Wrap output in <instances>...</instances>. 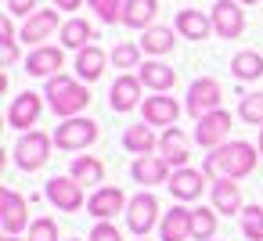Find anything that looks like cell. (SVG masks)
I'll return each mask as SVG.
<instances>
[{"mask_svg":"<svg viewBox=\"0 0 263 241\" xmlns=\"http://www.w3.org/2000/svg\"><path fill=\"white\" fill-rule=\"evenodd\" d=\"M36 11V0H8V15L15 18H29Z\"/></svg>","mask_w":263,"mask_h":241,"instance_id":"38","label":"cell"},{"mask_svg":"<svg viewBox=\"0 0 263 241\" xmlns=\"http://www.w3.org/2000/svg\"><path fill=\"white\" fill-rule=\"evenodd\" d=\"M90 241H123V234H119V227H116V223L98 219V227L90 230Z\"/></svg>","mask_w":263,"mask_h":241,"instance_id":"37","label":"cell"},{"mask_svg":"<svg viewBox=\"0 0 263 241\" xmlns=\"http://www.w3.org/2000/svg\"><path fill=\"white\" fill-rule=\"evenodd\" d=\"M80 4H83V0H54V8H58V11H76Z\"/></svg>","mask_w":263,"mask_h":241,"instance_id":"40","label":"cell"},{"mask_svg":"<svg viewBox=\"0 0 263 241\" xmlns=\"http://www.w3.org/2000/svg\"><path fill=\"white\" fill-rule=\"evenodd\" d=\"M220 101H223V94H220V83L213 79V76H202V79H195L191 87H187V115L198 123L202 115H209V112H216L220 108Z\"/></svg>","mask_w":263,"mask_h":241,"instance_id":"5","label":"cell"},{"mask_svg":"<svg viewBox=\"0 0 263 241\" xmlns=\"http://www.w3.org/2000/svg\"><path fill=\"white\" fill-rule=\"evenodd\" d=\"M141 76H116L112 90H108V105L112 112H134L141 108Z\"/></svg>","mask_w":263,"mask_h":241,"instance_id":"16","label":"cell"},{"mask_svg":"<svg viewBox=\"0 0 263 241\" xmlns=\"http://www.w3.org/2000/svg\"><path fill=\"white\" fill-rule=\"evenodd\" d=\"M47 202L58 209V212H80L83 209V184H76L72 176H51L47 187H44Z\"/></svg>","mask_w":263,"mask_h":241,"instance_id":"7","label":"cell"},{"mask_svg":"<svg viewBox=\"0 0 263 241\" xmlns=\"http://www.w3.org/2000/svg\"><path fill=\"white\" fill-rule=\"evenodd\" d=\"M0 47H4V65H15V58H18V44H15V40H0Z\"/></svg>","mask_w":263,"mask_h":241,"instance_id":"39","label":"cell"},{"mask_svg":"<svg viewBox=\"0 0 263 241\" xmlns=\"http://www.w3.org/2000/svg\"><path fill=\"white\" fill-rule=\"evenodd\" d=\"M177 33L184 40H205L213 33V18L195 8H184V11H177Z\"/></svg>","mask_w":263,"mask_h":241,"instance_id":"23","label":"cell"},{"mask_svg":"<svg viewBox=\"0 0 263 241\" xmlns=\"http://www.w3.org/2000/svg\"><path fill=\"white\" fill-rule=\"evenodd\" d=\"M209 18H213V33L220 40H238L245 33V11H241V4H234V0H216Z\"/></svg>","mask_w":263,"mask_h":241,"instance_id":"8","label":"cell"},{"mask_svg":"<svg viewBox=\"0 0 263 241\" xmlns=\"http://www.w3.org/2000/svg\"><path fill=\"white\" fill-rule=\"evenodd\" d=\"M155 223H162V219H159V198H155L152 191L134 194L130 205H126V227H130L137 237H148V230H152Z\"/></svg>","mask_w":263,"mask_h":241,"instance_id":"6","label":"cell"},{"mask_svg":"<svg viewBox=\"0 0 263 241\" xmlns=\"http://www.w3.org/2000/svg\"><path fill=\"white\" fill-rule=\"evenodd\" d=\"M173 29H166V26H152V29H144V36H141V51L144 54H170L173 51Z\"/></svg>","mask_w":263,"mask_h":241,"instance_id":"30","label":"cell"},{"mask_svg":"<svg viewBox=\"0 0 263 241\" xmlns=\"http://www.w3.org/2000/svg\"><path fill=\"white\" fill-rule=\"evenodd\" d=\"M40 112H44V97L33 94V90H26V94H18V97L11 101V108H8V126H11V130H29V126H36Z\"/></svg>","mask_w":263,"mask_h":241,"instance_id":"13","label":"cell"},{"mask_svg":"<svg viewBox=\"0 0 263 241\" xmlns=\"http://www.w3.org/2000/svg\"><path fill=\"white\" fill-rule=\"evenodd\" d=\"M126 205H130V198H126L119 187H98V191L87 198V212H90L94 219H112L116 212H126Z\"/></svg>","mask_w":263,"mask_h":241,"instance_id":"14","label":"cell"},{"mask_svg":"<svg viewBox=\"0 0 263 241\" xmlns=\"http://www.w3.org/2000/svg\"><path fill=\"white\" fill-rule=\"evenodd\" d=\"M259 155H263V130H259Z\"/></svg>","mask_w":263,"mask_h":241,"instance_id":"42","label":"cell"},{"mask_svg":"<svg viewBox=\"0 0 263 241\" xmlns=\"http://www.w3.org/2000/svg\"><path fill=\"white\" fill-rule=\"evenodd\" d=\"M137 76H141V83H144L148 90H155V94H166V90L177 87V69L166 65V62H144V65L137 69Z\"/></svg>","mask_w":263,"mask_h":241,"instance_id":"22","label":"cell"},{"mask_svg":"<svg viewBox=\"0 0 263 241\" xmlns=\"http://www.w3.org/2000/svg\"><path fill=\"white\" fill-rule=\"evenodd\" d=\"M51 144H54V137H47V133H40V130L22 133V137H18V144H15V166H18V169H26V173L44 169V166H47V158H51Z\"/></svg>","mask_w":263,"mask_h":241,"instance_id":"3","label":"cell"},{"mask_svg":"<svg viewBox=\"0 0 263 241\" xmlns=\"http://www.w3.org/2000/svg\"><path fill=\"white\" fill-rule=\"evenodd\" d=\"M155 15H159V0H130L126 15H123V26H130V29H152Z\"/></svg>","mask_w":263,"mask_h":241,"instance_id":"26","label":"cell"},{"mask_svg":"<svg viewBox=\"0 0 263 241\" xmlns=\"http://www.w3.org/2000/svg\"><path fill=\"white\" fill-rule=\"evenodd\" d=\"M4 241H18V234H8V237H4Z\"/></svg>","mask_w":263,"mask_h":241,"instance_id":"41","label":"cell"},{"mask_svg":"<svg viewBox=\"0 0 263 241\" xmlns=\"http://www.w3.org/2000/svg\"><path fill=\"white\" fill-rule=\"evenodd\" d=\"M231 72H234V79H241V83L259 79V76H263V54H259V51H238V54L231 58Z\"/></svg>","mask_w":263,"mask_h":241,"instance_id":"29","label":"cell"},{"mask_svg":"<svg viewBox=\"0 0 263 241\" xmlns=\"http://www.w3.org/2000/svg\"><path fill=\"white\" fill-rule=\"evenodd\" d=\"M241 4H259V0H241Z\"/></svg>","mask_w":263,"mask_h":241,"instance_id":"43","label":"cell"},{"mask_svg":"<svg viewBox=\"0 0 263 241\" xmlns=\"http://www.w3.org/2000/svg\"><path fill=\"white\" fill-rule=\"evenodd\" d=\"M105 62H108V54H105L98 44H90V47H83V51L76 54V76L87 79V83H94V79H101Z\"/></svg>","mask_w":263,"mask_h":241,"instance_id":"24","label":"cell"},{"mask_svg":"<svg viewBox=\"0 0 263 241\" xmlns=\"http://www.w3.org/2000/svg\"><path fill=\"white\" fill-rule=\"evenodd\" d=\"M0 223L8 234H18L29 227V202L11 187H4V194H0Z\"/></svg>","mask_w":263,"mask_h":241,"instance_id":"11","label":"cell"},{"mask_svg":"<svg viewBox=\"0 0 263 241\" xmlns=\"http://www.w3.org/2000/svg\"><path fill=\"white\" fill-rule=\"evenodd\" d=\"M227 133H231V112H223V108H216V112H209L195 123V140L209 151L227 144Z\"/></svg>","mask_w":263,"mask_h":241,"instance_id":"9","label":"cell"},{"mask_svg":"<svg viewBox=\"0 0 263 241\" xmlns=\"http://www.w3.org/2000/svg\"><path fill=\"white\" fill-rule=\"evenodd\" d=\"M159 151H162V158H166L173 169H184L187 158H191V148H187V137H184L180 126H166V130H162V137H159Z\"/></svg>","mask_w":263,"mask_h":241,"instance_id":"19","label":"cell"},{"mask_svg":"<svg viewBox=\"0 0 263 241\" xmlns=\"http://www.w3.org/2000/svg\"><path fill=\"white\" fill-rule=\"evenodd\" d=\"M238 223H241V234L249 241H263V205H245Z\"/></svg>","mask_w":263,"mask_h":241,"instance_id":"32","label":"cell"},{"mask_svg":"<svg viewBox=\"0 0 263 241\" xmlns=\"http://www.w3.org/2000/svg\"><path fill=\"white\" fill-rule=\"evenodd\" d=\"M141 241H148V237H141Z\"/></svg>","mask_w":263,"mask_h":241,"instance_id":"44","label":"cell"},{"mask_svg":"<svg viewBox=\"0 0 263 241\" xmlns=\"http://www.w3.org/2000/svg\"><path fill=\"white\" fill-rule=\"evenodd\" d=\"M205 184H213L202 169H191V166H184V169H173V176H170V194L177 198V202H195V198H202V191H205Z\"/></svg>","mask_w":263,"mask_h":241,"instance_id":"10","label":"cell"},{"mask_svg":"<svg viewBox=\"0 0 263 241\" xmlns=\"http://www.w3.org/2000/svg\"><path fill=\"white\" fill-rule=\"evenodd\" d=\"M216 237V209H191V241Z\"/></svg>","mask_w":263,"mask_h":241,"instance_id":"31","label":"cell"},{"mask_svg":"<svg viewBox=\"0 0 263 241\" xmlns=\"http://www.w3.org/2000/svg\"><path fill=\"white\" fill-rule=\"evenodd\" d=\"M256 148L249 144V140H227V144H220V148H213L209 155H205V162H202V173L209 176V180H220V176H227V180H241V176H249L252 169H256Z\"/></svg>","mask_w":263,"mask_h":241,"instance_id":"1","label":"cell"},{"mask_svg":"<svg viewBox=\"0 0 263 241\" xmlns=\"http://www.w3.org/2000/svg\"><path fill=\"white\" fill-rule=\"evenodd\" d=\"M69 176H72L76 184H101V180H105V162H101L98 155H76Z\"/></svg>","mask_w":263,"mask_h":241,"instance_id":"28","label":"cell"},{"mask_svg":"<svg viewBox=\"0 0 263 241\" xmlns=\"http://www.w3.org/2000/svg\"><path fill=\"white\" fill-rule=\"evenodd\" d=\"M94 140H98V123L94 119H83V115H72V119H65L54 130V144L62 151H83Z\"/></svg>","mask_w":263,"mask_h":241,"instance_id":"4","label":"cell"},{"mask_svg":"<svg viewBox=\"0 0 263 241\" xmlns=\"http://www.w3.org/2000/svg\"><path fill=\"white\" fill-rule=\"evenodd\" d=\"M209 194H213V209H216V212H223V216H241L245 202H241V187H238V180L220 176V180L209 184Z\"/></svg>","mask_w":263,"mask_h":241,"instance_id":"17","label":"cell"},{"mask_svg":"<svg viewBox=\"0 0 263 241\" xmlns=\"http://www.w3.org/2000/svg\"><path fill=\"white\" fill-rule=\"evenodd\" d=\"M29 241H58V223L51 216H40L29 223Z\"/></svg>","mask_w":263,"mask_h":241,"instance_id":"36","label":"cell"},{"mask_svg":"<svg viewBox=\"0 0 263 241\" xmlns=\"http://www.w3.org/2000/svg\"><path fill=\"white\" fill-rule=\"evenodd\" d=\"M159 237H162V241H191V209L173 205L170 212H162Z\"/></svg>","mask_w":263,"mask_h":241,"instance_id":"21","label":"cell"},{"mask_svg":"<svg viewBox=\"0 0 263 241\" xmlns=\"http://www.w3.org/2000/svg\"><path fill=\"white\" fill-rule=\"evenodd\" d=\"M87 4L98 11V18H101L105 26H116V22H123L130 0H87Z\"/></svg>","mask_w":263,"mask_h":241,"instance_id":"34","label":"cell"},{"mask_svg":"<svg viewBox=\"0 0 263 241\" xmlns=\"http://www.w3.org/2000/svg\"><path fill=\"white\" fill-rule=\"evenodd\" d=\"M141 112H144V123L148 126H177V115H180V105L166 94H155V97H144L141 101Z\"/></svg>","mask_w":263,"mask_h":241,"instance_id":"18","label":"cell"},{"mask_svg":"<svg viewBox=\"0 0 263 241\" xmlns=\"http://www.w3.org/2000/svg\"><path fill=\"white\" fill-rule=\"evenodd\" d=\"M130 176H134L137 184H144V187H152V184H170V162H166L162 155H141V158H134Z\"/></svg>","mask_w":263,"mask_h":241,"instance_id":"20","label":"cell"},{"mask_svg":"<svg viewBox=\"0 0 263 241\" xmlns=\"http://www.w3.org/2000/svg\"><path fill=\"white\" fill-rule=\"evenodd\" d=\"M123 148L134 151V155L141 158V155H152V151L159 148V140H155V133H152L148 123H137V126H126V133H123Z\"/></svg>","mask_w":263,"mask_h":241,"instance_id":"25","label":"cell"},{"mask_svg":"<svg viewBox=\"0 0 263 241\" xmlns=\"http://www.w3.org/2000/svg\"><path fill=\"white\" fill-rule=\"evenodd\" d=\"M112 65H116V69H141V47H137V44H119V47H112Z\"/></svg>","mask_w":263,"mask_h":241,"instance_id":"35","label":"cell"},{"mask_svg":"<svg viewBox=\"0 0 263 241\" xmlns=\"http://www.w3.org/2000/svg\"><path fill=\"white\" fill-rule=\"evenodd\" d=\"M58 36H62V47L83 51V47H90V40H94V26H90L87 18H69Z\"/></svg>","mask_w":263,"mask_h":241,"instance_id":"27","label":"cell"},{"mask_svg":"<svg viewBox=\"0 0 263 241\" xmlns=\"http://www.w3.org/2000/svg\"><path fill=\"white\" fill-rule=\"evenodd\" d=\"M44 97L51 101L54 115H62V119H72V115H80V112L90 105V90H87L80 79L65 76V72H58V76H51V79H47Z\"/></svg>","mask_w":263,"mask_h":241,"instance_id":"2","label":"cell"},{"mask_svg":"<svg viewBox=\"0 0 263 241\" xmlns=\"http://www.w3.org/2000/svg\"><path fill=\"white\" fill-rule=\"evenodd\" d=\"M238 115H241V123H249V126H263V90L245 94L241 105H238Z\"/></svg>","mask_w":263,"mask_h":241,"instance_id":"33","label":"cell"},{"mask_svg":"<svg viewBox=\"0 0 263 241\" xmlns=\"http://www.w3.org/2000/svg\"><path fill=\"white\" fill-rule=\"evenodd\" d=\"M62 26L65 22H58V11H33L26 18V26H22V40L33 44V47H40L44 40H51L54 33H62Z\"/></svg>","mask_w":263,"mask_h":241,"instance_id":"15","label":"cell"},{"mask_svg":"<svg viewBox=\"0 0 263 241\" xmlns=\"http://www.w3.org/2000/svg\"><path fill=\"white\" fill-rule=\"evenodd\" d=\"M62 65H65L62 47H47V44H40V47H33V51L26 54V72H29V76H40V79L58 76Z\"/></svg>","mask_w":263,"mask_h":241,"instance_id":"12","label":"cell"}]
</instances>
